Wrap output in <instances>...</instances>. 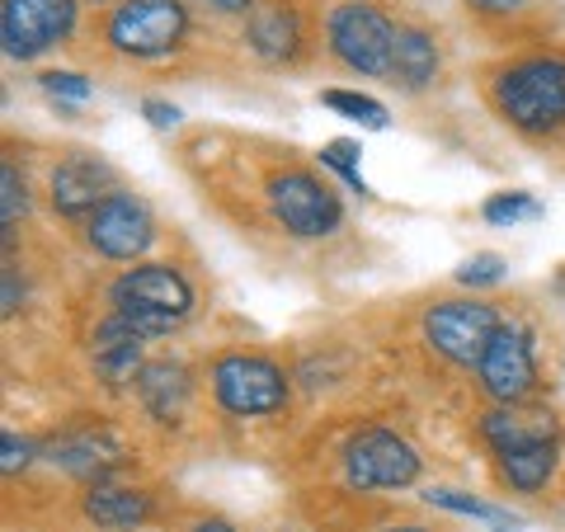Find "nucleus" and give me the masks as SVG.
<instances>
[{"label": "nucleus", "instance_id": "1", "mask_svg": "<svg viewBox=\"0 0 565 532\" xmlns=\"http://www.w3.org/2000/svg\"><path fill=\"white\" fill-rule=\"evenodd\" d=\"M490 104L523 137L565 132V52H527L490 76Z\"/></svg>", "mask_w": 565, "mask_h": 532}, {"label": "nucleus", "instance_id": "2", "mask_svg": "<svg viewBox=\"0 0 565 532\" xmlns=\"http://www.w3.org/2000/svg\"><path fill=\"white\" fill-rule=\"evenodd\" d=\"M109 311L122 316L147 340H166L193 316V283L174 264L141 259L109 283Z\"/></svg>", "mask_w": 565, "mask_h": 532}, {"label": "nucleus", "instance_id": "3", "mask_svg": "<svg viewBox=\"0 0 565 532\" xmlns=\"http://www.w3.org/2000/svg\"><path fill=\"white\" fill-rule=\"evenodd\" d=\"M401 24L377 0H340L326 14V47L353 76H392Z\"/></svg>", "mask_w": 565, "mask_h": 532}, {"label": "nucleus", "instance_id": "4", "mask_svg": "<svg viewBox=\"0 0 565 532\" xmlns=\"http://www.w3.org/2000/svg\"><path fill=\"white\" fill-rule=\"evenodd\" d=\"M193 33V14L184 0H118L104 14V43L118 57L161 62L174 57Z\"/></svg>", "mask_w": 565, "mask_h": 532}, {"label": "nucleus", "instance_id": "5", "mask_svg": "<svg viewBox=\"0 0 565 532\" xmlns=\"http://www.w3.org/2000/svg\"><path fill=\"white\" fill-rule=\"evenodd\" d=\"M207 386L212 401L236 419H264L278 415L288 405V372L264 353H245V349H226L207 363Z\"/></svg>", "mask_w": 565, "mask_h": 532}, {"label": "nucleus", "instance_id": "6", "mask_svg": "<svg viewBox=\"0 0 565 532\" xmlns=\"http://www.w3.org/2000/svg\"><path fill=\"white\" fill-rule=\"evenodd\" d=\"M504 316L486 297H444L424 311V344L452 368H476L486 359L490 340L500 334Z\"/></svg>", "mask_w": 565, "mask_h": 532}, {"label": "nucleus", "instance_id": "7", "mask_svg": "<svg viewBox=\"0 0 565 532\" xmlns=\"http://www.w3.org/2000/svg\"><path fill=\"white\" fill-rule=\"evenodd\" d=\"M264 203H269V217L297 241H321L334 236L344 222V203L321 174H311L302 166L278 170L269 184H264Z\"/></svg>", "mask_w": 565, "mask_h": 532}, {"label": "nucleus", "instance_id": "8", "mask_svg": "<svg viewBox=\"0 0 565 532\" xmlns=\"http://www.w3.org/2000/svg\"><path fill=\"white\" fill-rule=\"evenodd\" d=\"M424 471L419 448L396 429L367 424L344 443V481L353 490H405Z\"/></svg>", "mask_w": 565, "mask_h": 532}, {"label": "nucleus", "instance_id": "9", "mask_svg": "<svg viewBox=\"0 0 565 532\" xmlns=\"http://www.w3.org/2000/svg\"><path fill=\"white\" fill-rule=\"evenodd\" d=\"M81 24V0H6L0 6V43L10 62H39L62 47Z\"/></svg>", "mask_w": 565, "mask_h": 532}, {"label": "nucleus", "instance_id": "10", "mask_svg": "<svg viewBox=\"0 0 565 532\" xmlns=\"http://www.w3.org/2000/svg\"><path fill=\"white\" fill-rule=\"evenodd\" d=\"M85 245L109 264H141L156 245V217L132 189H114L90 217H85Z\"/></svg>", "mask_w": 565, "mask_h": 532}, {"label": "nucleus", "instance_id": "11", "mask_svg": "<svg viewBox=\"0 0 565 532\" xmlns=\"http://www.w3.org/2000/svg\"><path fill=\"white\" fill-rule=\"evenodd\" d=\"M476 377H481V392L494 405H527L537 396V344L519 321H504L500 334L490 340L486 359L476 363Z\"/></svg>", "mask_w": 565, "mask_h": 532}, {"label": "nucleus", "instance_id": "12", "mask_svg": "<svg viewBox=\"0 0 565 532\" xmlns=\"http://www.w3.org/2000/svg\"><path fill=\"white\" fill-rule=\"evenodd\" d=\"M39 457L85 486H109L114 476L128 467V448H122L104 424H66V429L47 434L39 443Z\"/></svg>", "mask_w": 565, "mask_h": 532}, {"label": "nucleus", "instance_id": "13", "mask_svg": "<svg viewBox=\"0 0 565 532\" xmlns=\"http://www.w3.org/2000/svg\"><path fill=\"white\" fill-rule=\"evenodd\" d=\"M118 189V174L95 151H71L47 170V203L66 222H85Z\"/></svg>", "mask_w": 565, "mask_h": 532}, {"label": "nucleus", "instance_id": "14", "mask_svg": "<svg viewBox=\"0 0 565 532\" xmlns=\"http://www.w3.org/2000/svg\"><path fill=\"white\" fill-rule=\"evenodd\" d=\"M245 47L255 52L264 66H292L307 47V24L297 6H282V0H264L245 14Z\"/></svg>", "mask_w": 565, "mask_h": 532}, {"label": "nucleus", "instance_id": "15", "mask_svg": "<svg viewBox=\"0 0 565 532\" xmlns=\"http://www.w3.org/2000/svg\"><path fill=\"white\" fill-rule=\"evenodd\" d=\"M90 368L104 386H122L128 377L137 382V372L147 368V334L109 311L90 334Z\"/></svg>", "mask_w": 565, "mask_h": 532}, {"label": "nucleus", "instance_id": "16", "mask_svg": "<svg viewBox=\"0 0 565 532\" xmlns=\"http://www.w3.org/2000/svg\"><path fill=\"white\" fill-rule=\"evenodd\" d=\"M137 401L156 424H174L193 396V372L180 359H151L137 372Z\"/></svg>", "mask_w": 565, "mask_h": 532}, {"label": "nucleus", "instance_id": "17", "mask_svg": "<svg viewBox=\"0 0 565 532\" xmlns=\"http://www.w3.org/2000/svg\"><path fill=\"white\" fill-rule=\"evenodd\" d=\"M476 434H481V443L494 457L514 453V448H523V443H537V438H561L552 415L546 411H523V405H494V411L481 415Z\"/></svg>", "mask_w": 565, "mask_h": 532}, {"label": "nucleus", "instance_id": "18", "mask_svg": "<svg viewBox=\"0 0 565 532\" xmlns=\"http://www.w3.org/2000/svg\"><path fill=\"white\" fill-rule=\"evenodd\" d=\"M81 509H85V519H90L95 528H104V532H132V528H141L151 519L156 500L137 486H90Z\"/></svg>", "mask_w": 565, "mask_h": 532}, {"label": "nucleus", "instance_id": "19", "mask_svg": "<svg viewBox=\"0 0 565 532\" xmlns=\"http://www.w3.org/2000/svg\"><path fill=\"white\" fill-rule=\"evenodd\" d=\"M438 66H444V57H438L434 33L419 29V24H401V39H396V52H392V85L419 95L438 81Z\"/></svg>", "mask_w": 565, "mask_h": 532}, {"label": "nucleus", "instance_id": "20", "mask_svg": "<svg viewBox=\"0 0 565 532\" xmlns=\"http://www.w3.org/2000/svg\"><path fill=\"white\" fill-rule=\"evenodd\" d=\"M556 467H561V438H537V443H523V448L494 457V471H500V481L514 494L546 490Z\"/></svg>", "mask_w": 565, "mask_h": 532}, {"label": "nucleus", "instance_id": "21", "mask_svg": "<svg viewBox=\"0 0 565 532\" xmlns=\"http://www.w3.org/2000/svg\"><path fill=\"white\" fill-rule=\"evenodd\" d=\"M424 500H429L434 509H448V513H462V519L486 523L494 532H519L523 528L519 513H509L500 504H486V500H476V494H467V490H452V486H429L424 490Z\"/></svg>", "mask_w": 565, "mask_h": 532}, {"label": "nucleus", "instance_id": "22", "mask_svg": "<svg viewBox=\"0 0 565 532\" xmlns=\"http://www.w3.org/2000/svg\"><path fill=\"white\" fill-rule=\"evenodd\" d=\"M481 217H486L490 226H509V232H514L519 222H542V217H546V208L533 199V193L504 189V193H490L486 208H481Z\"/></svg>", "mask_w": 565, "mask_h": 532}, {"label": "nucleus", "instance_id": "23", "mask_svg": "<svg viewBox=\"0 0 565 532\" xmlns=\"http://www.w3.org/2000/svg\"><path fill=\"white\" fill-rule=\"evenodd\" d=\"M321 104H326V109H334V114L353 118V123H359V128H367V132H382L386 123H392V114H386L382 99L359 95V91H321Z\"/></svg>", "mask_w": 565, "mask_h": 532}, {"label": "nucleus", "instance_id": "24", "mask_svg": "<svg viewBox=\"0 0 565 532\" xmlns=\"http://www.w3.org/2000/svg\"><path fill=\"white\" fill-rule=\"evenodd\" d=\"M359 141H349V137H334V141H326L321 147V166L326 170H334L340 180L359 193V199H373V189H367V180H363V170H359Z\"/></svg>", "mask_w": 565, "mask_h": 532}, {"label": "nucleus", "instance_id": "25", "mask_svg": "<svg viewBox=\"0 0 565 532\" xmlns=\"http://www.w3.org/2000/svg\"><path fill=\"white\" fill-rule=\"evenodd\" d=\"M24 217H29V180L20 166L6 161L0 166V222H6V241L14 236V226Z\"/></svg>", "mask_w": 565, "mask_h": 532}, {"label": "nucleus", "instance_id": "26", "mask_svg": "<svg viewBox=\"0 0 565 532\" xmlns=\"http://www.w3.org/2000/svg\"><path fill=\"white\" fill-rule=\"evenodd\" d=\"M39 85H43V95H52V99H62V104H85L95 95V85H90V76H81V71H43L39 76Z\"/></svg>", "mask_w": 565, "mask_h": 532}, {"label": "nucleus", "instance_id": "27", "mask_svg": "<svg viewBox=\"0 0 565 532\" xmlns=\"http://www.w3.org/2000/svg\"><path fill=\"white\" fill-rule=\"evenodd\" d=\"M504 255H490V251H481V255H471V259H462V269H457V283L462 288H494V283H504Z\"/></svg>", "mask_w": 565, "mask_h": 532}, {"label": "nucleus", "instance_id": "28", "mask_svg": "<svg viewBox=\"0 0 565 532\" xmlns=\"http://www.w3.org/2000/svg\"><path fill=\"white\" fill-rule=\"evenodd\" d=\"M0 471L6 476H20V471H29L33 467V457H39V443L33 438H24V434H14V429H6L0 434Z\"/></svg>", "mask_w": 565, "mask_h": 532}, {"label": "nucleus", "instance_id": "29", "mask_svg": "<svg viewBox=\"0 0 565 532\" xmlns=\"http://www.w3.org/2000/svg\"><path fill=\"white\" fill-rule=\"evenodd\" d=\"M141 118H147L156 132H174V128H180V123H184L180 104H170V99H156V95H147V99H141Z\"/></svg>", "mask_w": 565, "mask_h": 532}, {"label": "nucleus", "instance_id": "30", "mask_svg": "<svg viewBox=\"0 0 565 532\" xmlns=\"http://www.w3.org/2000/svg\"><path fill=\"white\" fill-rule=\"evenodd\" d=\"M467 6L481 14H514V10H523V0H467Z\"/></svg>", "mask_w": 565, "mask_h": 532}, {"label": "nucleus", "instance_id": "31", "mask_svg": "<svg viewBox=\"0 0 565 532\" xmlns=\"http://www.w3.org/2000/svg\"><path fill=\"white\" fill-rule=\"evenodd\" d=\"M207 10H217V14H250L255 10V0H203Z\"/></svg>", "mask_w": 565, "mask_h": 532}, {"label": "nucleus", "instance_id": "32", "mask_svg": "<svg viewBox=\"0 0 565 532\" xmlns=\"http://www.w3.org/2000/svg\"><path fill=\"white\" fill-rule=\"evenodd\" d=\"M189 532H236V523H226V519H199Z\"/></svg>", "mask_w": 565, "mask_h": 532}, {"label": "nucleus", "instance_id": "33", "mask_svg": "<svg viewBox=\"0 0 565 532\" xmlns=\"http://www.w3.org/2000/svg\"><path fill=\"white\" fill-rule=\"evenodd\" d=\"M382 532H434V528H419V523H396V528H382Z\"/></svg>", "mask_w": 565, "mask_h": 532}, {"label": "nucleus", "instance_id": "34", "mask_svg": "<svg viewBox=\"0 0 565 532\" xmlns=\"http://www.w3.org/2000/svg\"><path fill=\"white\" fill-rule=\"evenodd\" d=\"M85 6H118V0H85Z\"/></svg>", "mask_w": 565, "mask_h": 532}]
</instances>
